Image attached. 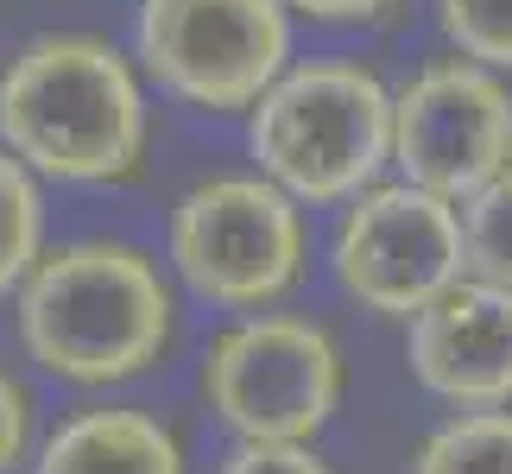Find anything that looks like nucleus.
I'll list each match as a JSON object with an SVG mask.
<instances>
[{
	"label": "nucleus",
	"instance_id": "f257e3e1",
	"mask_svg": "<svg viewBox=\"0 0 512 474\" xmlns=\"http://www.w3.org/2000/svg\"><path fill=\"white\" fill-rule=\"evenodd\" d=\"M146 133L140 70L95 32H45L0 70V146L32 177L121 184L140 171Z\"/></svg>",
	"mask_w": 512,
	"mask_h": 474
},
{
	"label": "nucleus",
	"instance_id": "f03ea898",
	"mask_svg": "<svg viewBox=\"0 0 512 474\" xmlns=\"http://www.w3.org/2000/svg\"><path fill=\"white\" fill-rule=\"evenodd\" d=\"M19 342L51 380L114 386L146 373L171 348V285L152 253L127 241L45 247L32 279L13 291Z\"/></svg>",
	"mask_w": 512,
	"mask_h": 474
},
{
	"label": "nucleus",
	"instance_id": "7ed1b4c3",
	"mask_svg": "<svg viewBox=\"0 0 512 474\" xmlns=\"http://www.w3.org/2000/svg\"><path fill=\"white\" fill-rule=\"evenodd\" d=\"M247 146L291 203H354L392 165V89L354 57L291 64L247 108Z\"/></svg>",
	"mask_w": 512,
	"mask_h": 474
},
{
	"label": "nucleus",
	"instance_id": "20e7f679",
	"mask_svg": "<svg viewBox=\"0 0 512 474\" xmlns=\"http://www.w3.org/2000/svg\"><path fill=\"white\" fill-rule=\"evenodd\" d=\"M171 272L215 310L260 316L304 279V209L260 171L203 177L171 203Z\"/></svg>",
	"mask_w": 512,
	"mask_h": 474
},
{
	"label": "nucleus",
	"instance_id": "39448f33",
	"mask_svg": "<svg viewBox=\"0 0 512 474\" xmlns=\"http://www.w3.org/2000/svg\"><path fill=\"white\" fill-rule=\"evenodd\" d=\"M203 399L241 443H310L342 405V348L317 316H241L203 354Z\"/></svg>",
	"mask_w": 512,
	"mask_h": 474
},
{
	"label": "nucleus",
	"instance_id": "423d86ee",
	"mask_svg": "<svg viewBox=\"0 0 512 474\" xmlns=\"http://www.w3.org/2000/svg\"><path fill=\"white\" fill-rule=\"evenodd\" d=\"M146 76L203 114H241L291 70L285 0H140L133 19Z\"/></svg>",
	"mask_w": 512,
	"mask_h": 474
},
{
	"label": "nucleus",
	"instance_id": "0eeeda50",
	"mask_svg": "<svg viewBox=\"0 0 512 474\" xmlns=\"http://www.w3.org/2000/svg\"><path fill=\"white\" fill-rule=\"evenodd\" d=\"M392 165L443 203H468L512 171V89L500 70L437 57L392 89Z\"/></svg>",
	"mask_w": 512,
	"mask_h": 474
},
{
	"label": "nucleus",
	"instance_id": "6e6552de",
	"mask_svg": "<svg viewBox=\"0 0 512 474\" xmlns=\"http://www.w3.org/2000/svg\"><path fill=\"white\" fill-rule=\"evenodd\" d=\"M329 260L354 304L411 323L449 285L468 279L462 209L418 184H373L342 209Z\"/></svg>",
	"mask_w": 512,
	"mask_h": 474
},
{
	"label": "nucleus",
	"instance_id": "1a4fd4ad",
	"mask_svg": "<svg viewBox=\"0 0 512 474\" xmlns=\"http://www.w3.org/2000/svg\"><path fill=\"white\" fill-rule=\"evenodd\" d=\"M405 361L430 399L456 411H512V291L487 279L449 285L405 323Z\"/></svg>",
	"mask_w": 512,
	"mask_h": 474
},
{
	"label": "nucleus",
	"instance_id": "9d476101",
	"mask_svg": "<svg viewBox=\"0 0 512 474\" xmlns=\"http://www.w3.org/2000/svg\"><path fill=\"white\" fill-rule=\"evenodd\" d=\"M32 474H184V443L146 405H89L38 443Z\"/></svg>",
	"mask_w": 512,
	"mask_h": 474
},
{
	"label": "nucleus",
	"instance_id": "9b49d317",
	"mask_svg": "<svg viewBox=\"0 0 512 474\" xmlns=\"http://www.w3.org/2000/svg\"><path fill=\"white\" fill-rule=\"evenodd\" d=\"M411 474H512V411H456L418 443Z\"/></svg>",
	"mask_w": 512,
	"mask_h": 474
},
{
	"label": "nucleus",
	"instance_id": "f8f14e48",
	"mask_svg": "<svg viewBox=\"0 0 512 474\" xmlns=\"http://www.w3.org/2000/svg\"><path fill=\"white\" fill-rule=\"evenodd\" d=\"M38 260H45V190L0 146V298L26 285Z\"/></svg>",
	"mask_w": 512,
	"mask_h": 474
},
{
	"label": "nucleus",
	"instance_id": "ddd939ff",
	"mask_svg": "<svg viewBox=\"0 0 512 474\" xmlns=\"http://www.w3.org/2000/svg\"><path fill=\"white\" fill-rule=\"evenodd\" d=\"M462 209V247H468V279L506 285L512 291V171H500L487 190H475Z\"/></svg>",
	"mask_w": 512,
	"mask_h": 474
},
{
	"label": "nucleus",
	"instance_id": "4468645a",
	"mask_svg": "<svg viewBox=\"0 0 512 474\" xmlns=\"http://www.w3.org/2000/svg\"><path fill=\"white\" fill-rule=\"evenodd\" d=\"M437 26L456 57L481 70H512V0H437Z\"/></svg>",
	"mask_w": 512,
	"mask_h": 474
},
{
	"label": "nucleus",
	"instance_id": "2eb2a0df",
	"mask_svg": "<svg viewBox=\"0 0 512 474\" xmlns=\"http://www.w3.org/2000/svg\"><path fill=\"white\" fill-rule=\"evenodd\" d=\"M215 474H336L310 443H234Z\"/></svg>",
	"mask_w": 512,
	"mask_h": 474
},
{
	"label": "nucleus",
	"instance_id": "dca6fc26",
	"mask_svg": "<svg viewBox=\"0 0 512 474\" xmlns=\"http://www.w3.org/2000/svg\"><path fill=\"white\" fill-rule=\"evenodd\" d=\"M26 443H32V399H26V386L0 367V474L26 462Z\"/></svg>",
	"mask_w": 512,
	"mask_h": 474
},
{
	"label": "nucleus",
	"instance_id": "f3484780",
	"mask_svg": "<svg viewBox=\"0 0 512 474\" xmlns=\"http://www.w3.org/2000/svg\"><path fill=\"white\" fill-rule=\"evenodd\" d=\"M304 19H329V26H354V19H380L392 0H285Z\"/></svg>",
	"mask_w": 512,
	"mask_h": 474
}]
</instances>
